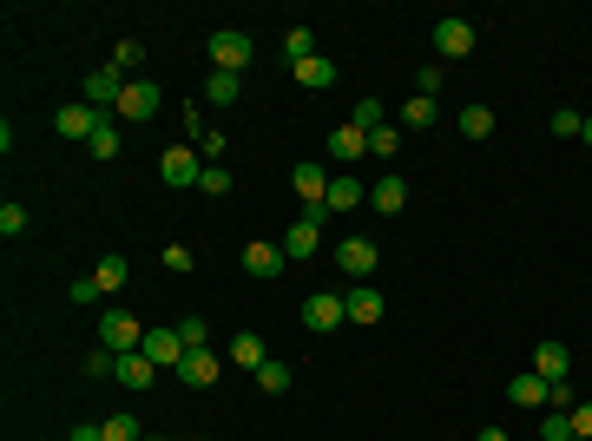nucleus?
<instances>
[{"mask_svg": "<svg viewBox=\"0 0 592 441\" xmlns=\"http://www.w3.org/2000/svg\"><path fill=\"white\" fill-rule=\"evenodd\" d=\"M323 224H329V205H303V218L283 231V257H290V264L316 257V244H323Z\"/></svg>", "mask_w": 592, "mask_h": 441, "instance_id": "1", "label": "nucleus"}, {"mask_svg": "<svg viewBox=\"0 0 592 441\" xmlns=\"http://www.w3.org/2000/svg\"><path fill=\"white\" fill-rule=\"evenodd\" d=\"M99 349H112V356H132V349H145V323H139L132 310L99 316Z\"/></svg>", "mask_w": 592, "mask_h": 441, "instance_id": "2", "label": "nucleus"}, {"mask_svg": "<svg viewBox=\"0 0 592 441\" xmlns=\"http://www.w3.org/2000/svg\"><path fill=\"white\" fill-rule=\"evenodd\" d=\"M250 60H257V40H250V33H237V27L211 33V66H218V73H244Z\"/></svg>", "mask_w": 592, "mask_h": 441, "instance_id": "3", "label": "nucleus"}, {"mask_svg": "<svg viewBox=\"0 0 592 441\" xmlns=\"http://www.w3.org/2000/svg\"><path fill=\"white\" fill-rule=\"evenodd\" d=\"M53 126H60V139H79V145H93L99 132L112 126V119H106L99 106H86V99H79V106H60V119H53Z\"/></svg>", "mask_w": 592, "mask_h": 441, "instance_id": "4", "label": "nucleus"}, {"mask_svg": "<svg viewBox=\"0 0 592 441\" xmlns=\"http://www.w3.org/2000/svg\"><path fill=\"white\" fill-rule=\"evenodd\" d=\"M533 376L540 382H566L573 376V349L553 343V336H540V343H533Z\"/></svg>", "mask_w": 592, "mask_h": 441, "instance_id": "5", "label": "nucleus"}, {"mask_svg": "<svg viewBox=\"0 0 592 441\" xmlns=\"http://www.w3.org/2000/svg\"><path fill=\"white\" fill-rule=\"evenodd\" d=\"M125 86H132V79L119 73V66H99V73H86V106H99V112H119V99H125Z\"/></svg>", "mask_w": 592, "mask_h": 441, "instance_id": "6", "label": "nucleus"}, {"mask_svg": "<svg viewBox=\"0 0 592 441\" xmlns=\"http://www.w3.org/2000/svg\"><path fill=\"white\" fill-rule=\"evenodd\" d=\"M158 172H165V185H172V191H185V185H198V178H204V158L191 152V145H172V152L158 158Z\"/></svg>", "mask_w": 592, "mask_h": 441, "instance_id": "7", "label": "nucleus"}, {"mask_svg": "<svg viewBox=\"0 0 592 441\" xmlns=\"http://www.w3.org/2000/svg\"><path fill=\"white\" fill-rule=\"evenodd\" d=\"M375 264H382V257H375V244L369 237H343V244H336V270H343V277H375Z\"/></svg>", "mask_w": 592, "mask_h": 441, "instance_id": "8", "label": "nucleus"}, {"mask_svg": "<svg viewBox=\"0 0 592 441\" xmlns=\"http://www.w3.org/2000/svg\"><path fill=\"white\" fill-rule=\"evenodd\" d=\"M435 53L441 60H468L474 53V20H435Z\"/></svg>", "mask_w": 592, "mask_h": 441, "instance_id": "9", "label": "nucleus"}, {"mask_svg": "<svg viewBox=\"0 0 592 441\" xmlns=\"http://www.w3.org/2000/svg\"><path fill=\"white\" fill-rule=\"evenodd\" d=\"M145 356H152L158 369H172V376H178V363H185L191 349H185V336H178V330H145Z\"/></svg>", "mask_w": 592, "mask_h": 441, "instance_id": "10", "label": "nucleus"}, {"mask_svg": "<svg viewBox=\"0 0 592 441\" xmlns=\"http://www.w3.org/2000/svg\"><path fill=\"white\" fill-rule=\"evenodd\" d=\"M303 323H310L316 336H329V330H343V323H349V310H343V297H329V290H323V297L303 303Z\"/></svg>", "mask_w": 592, "mask_h": 441, "instance_id": "11", "label": "nucleus"}, {"mask_svg": "<svg viewBox=\"0 0 592 441\" xmlns=\"http://www.w3.org/2000/svg\"><path fill=\"white\" fill-rule=\"evenodd\" d=\"M158 112V86L152 79H132V86H125V99H119V119H132V126H139V119H152Z\"/></svg>", "mask_w": 592, "mask_h": 441, "instance_id": "12", "label": "nucleus"}, {"mask_svg": "<svg viewBox=\"0 0 592 441\" xmlns=\"http://www.w3.org/2000/svg\"><path fill=\"white\" fill-rule=\"evenodd\" d=\"M290 185H296V198H303V205H323V198H329V172L316 165V158H303V165H296Z\"/></svg>", "mask_w": 592, "mask_h": 441, "instance_id": "13", "label": "nucleus"}, {"mask_svg": "<svg viewBox=\"0 0 592 441\" xmlns=\"http://www.w3.org/2000/svg\"><path fill=\"white\" fill-rule=\"evenodd\" d=\"M507 402H514V409H546V402H553V382H540V376L527 369V376L507 382Z\"/></svg>", "mask_w": 592, "mask_h": 441, "instance_id": "14", "label": "nucleus"}, {"mask_svg": "<svg viewBox=\"0 0 592 441\" xmlns=\"http://www.w3.org/2000/svg\"><path fill=\"white\" fill-rule=\"evenodd\" d=\"M329 158H336V165L369 158V132H362V126H336V132H329Z\"/></svg>", "mask_w": 592, "mask_h": 441, "instance_id": "15", "label": "nucleus"}, {"mask_svg": "<svg viewBox=\"0 0 592 441\" xmlns=\"http://www.w3.org/2000/svg\"><path fill=\"white\" fill-rule=\"evenodd\" d=\"M290 264V257H283V244H244V277H277V270Z\"/></svg>", "mask_w": 592, "mask_h": 441, "instance_id": "16", "label": "nucleus"}, {"mask_svg": "<svg viewBox=\"0 0 592 441\" xmlns=\"http://www.w3.org/2000/svg\"><path fill=\"white\" fill-rule=\"evenodd\" d=\"M343 310H349V323H382V290L375 284H349Z\"/></svg>", "mask_w": 592, "mask_h": 441, "instance_id": "17", "label": "nucleus"}, {"mask_svg": "<svg viewBox=\"0 0 592 441\" xmlns=\"http://www.w3.org/2000/svg\"><path fill=\"white\" fill-rule=\"evenodd\" d=\"M178 382H185V389H211V382H218V356H211V349H191L185 363H178Z\"/></svg>", "mask_w": 592, "mask_h": 441, "instance_id": "18", "label": "nucleus"}, {"mask_svg": "<svg viewBox=\"0 0 592 441\" xmlns=\"http://www.w3.org/2000/svg\"><path fill=\"white\" fill-rule=\"evenodd\" d=\"M119 382H125V389H152V382H158V363L145 356V349H132V356H119Z\"/></svg>", "mask_w": 592, "mask_h": 441, "instance_id": "19", "label": "nucleus"}, {"mask_svg": "<svg viewBox=\"0 0 592 441\" xmlns=\"http://www.w3.org/2000/svg\"><path fill=\"white\" fill-rule=\"evenodd\" d=\"M369 205L382 211V218H395V211L408 205V185H402V178H375V185H369Z\"/></svg>", "mask_w": 592, "mask_h": 441, "instance_id": "20", "label": "nucleus"}, {"mask_svg": "<svg viewBox=\"0 0 592 441\" xmlns=\"http://www.w3.org/2000/svg\"><path fill=\"white\" fill-rule=\"evenodd\" d=\"M231 363H237V369H250V376H257V369L270 363V349H264V336H231Z\"/></svg>", "mask_w": 592, "mask_h": 441, "instance_id": "21", "label": "nucleus"}, {"mask_svg": "<svg viewBox=\"0 0 592 441\" xmlns=\"http://www.w3.org/2000/svg\"><path fill=\"white\" fill-rule=\"evenodd\" d=\"M362 198H369V191H362V178H329V198H323V205H329V211H356Z\"/></svg>", "mask_w": 592, "mask_h": 441, "instance_id": "22", "label": "nucleus"}, {"mask_svg": "<svg viewBox=\"0 0 592 441\" xmlns=\"http://www.w3.org/2000/svg\"><path fill=\"white\" fill-rule=\"evenodd\" d=\"M336 79H343V73H336V66L323 60V53H316V60H303V66H296V86H310V93H323V86H336Z\"/></svg>", "mask_w": 592, "mask_h": 441, "instance_id": "23", "label": "nucleus"}, {"mask_svg": "<svg viewBox=\"0 0 592 441\" xmlns=\"http://www.w3.org/2000/svg\"><path fill=\"white\" fill-rule=\"evenodd\" d=\"M191 152H198L204 165H224V132L218 126H191Z\"/></svg>", "mask_w": 592, "mask_h": 441, "instance_id": "24", "label": "nucleus"}, {"mask_svg": "<svg viewBox=\"0 0 592 441\" xmlns=\"http://www.w3.org/2000/svg\"><path fill=\"white\" fill-rule=\"evenodd\" d=\"M283 60H290V66L316 60V33L310 27H290V33H283Z\"/></svg>", "mask_w": 592, "mask_h": 441, "instance_id": "25", "label": "nucleus"}, {"mask_svg": "<svg viewBox=\"0 0 592 441\" xmlns=\"http://www.w3.org/2000/svg\"><path fill=\"white\" fill-rule=\"evenodd\" d=\"M237 93H244V79H237V73H211V79H204V99H211V106H231Z\"/></svg>", "mask_w": 592, "mask_h": 441, "instance_id": "26", "label": "nucleus"}, {"mask_svg": "<svg viewBox=\"0 0 592 441\" xmlns=\"http://www.w3.org/2000/svg\"><path fill=\"white\" fill-rule=\"evenodd\" d=\"M454 126H461V139H494V112H487V106H468Z\"/></svg>", "mask_w": 592, "mask_h": 441, "instance_id": "27", "label": "nucleus"}, {"mask_svg": "<svg viewBox=\"0 0 592 441\" xmlns=\"http://www.w3.org/2000/svg\"><path fill=\"white\" fill-rule=\"evenodd\" d=\"M93 277H99V290H125V284H132L125 257H99V264H93Z\"/></svg>", "mask_w": 592, "mask_h": 441, "instance_id": "28", "label": "nucleus"}, {"mask_svg": "<svg viewBox=\"0 0 592 441\" xmlns=\"http://www.w3.org/2000/svg\"><path fill=\"white\" fill-rule=\"evenodd\" d=\"M540 441H579L573 435V415H566V409H546L540 415Z\"/></svg>", "mask_w": 592, "mask_h": 441, "instance_id": "29", "label": "nucleus"}, {"mask_svg": "<svg viewBox=\"0 0 592 441\" xmlns=\"http://www.w3.org/2000/svg\"><path fill=\"white\" fill-rule=\"evenodd\" d=\"M395 152H402V132H395V126H375V132H369V158H382V165H389Z\"/></svg>", "mask_w": 592, "mask_h": 441, "instance_id": "30", "label": "nucleus"}, {"mask_svg": "<svg viewBox=\"0 0 592 441\" xmlns=\"http://www.w3.org/2000/svg\"><path fill=\"white\" fill-rule=\"evenodd\" d=\"M106 441H145V428H139V415H106Z\"/></svg>", "mask_w": 592, "mask_h": 441, "instance_id": "31", "label": "nucleus"}, {"mask_svg": "<svg viewBox=\"0 0 592 441\" xmlns=\"http://www.w3.org/2000/svg\"><path fill=\"white\" fill-rule=\"evenodd\" d=\"M546 126H553V139H579V132H586V112L560 106V112H553V119H546Z\"/></svg>", "mask_w": 592, "mask_h": 441, "instance_id": "32", "label": "nucleus"}, {"mask_svg": "<svg viewBox=\"0 0 592 441\" xmlns=\"http://www.w3.org/2000/svg\"><path fill=\"white\" fill-rule=\"evenodd\" d=\"M257 389H264V395H283V389H290V363H264V369H257Z\"/></svg>", "mask_w": 592, "mask_h": 441, "instance_id": "33", "label": "nucleus"}, {"mask_svg": "<svg viewBox=\"0 0 592 441\" xmlns=\"http://www.w3.org/2000/svg\"><path fill=\"white\" fill-rule=\"evenodd\" d=\"M402 126H415V132H421V126H435V99H421V93H415V99L402 106Z\"/></svg>", "mask_w": 592, "mask_h": 441, "instance_id": "34", "label": "nucleus"}, {"mask_svg": "<svg viewBox=\"0 0 592 441\" xmlns=\"http://www.w3.org/2000/svg\"><path fill=\"white\" fill-rule=\"evenodd\" d=\"M178 336H185V349H211V323H204V316H185Z\"/></svg>", "mask_w": 592, "mask_h": 441, "instance_id": "35", "label": "nucleus"}, {"mask_svg": "<svg viewBox=\"0 0 592 441\" xmlns=\"http://www.w3.org/2000/svg\"><path fill=\"white\" fill-rule=\"evenodd\" d=\"M349 126H362V132L389 126V119H382V99H356V119H349Z\"/></svg>", "mask_w": 592, "mask_h": 441, "instance_id": "36", "label": "nucleus"}, {"mask_svg": "<svg viewBox=\"0 0 592 441\" xmlns=\"http://www.w3.org/2000/svg\"><path fill=\"white\" fill-rule=\"evenodd\" d=\"M198 191H204V198H224V191H231V172H224V165H204Z\"/></svg>", "mask_w": 592, "mask_h": 441, "instance_id": "37", "label": "nucleus"}, {"mask_svg": "<svg viewBox=\"0 0 592 441\" xmlns=\"http://www.w3.org/2000/svg\"><path fill=\"white\" fill-rule=\"evenodd\" d=\"M86 376H93V382L119 376V356H112V349H93V356H86Z\"/></svg>", "mask_w": 592, "mask_h": 441, "instance_id": "38", "label": "nucleus"}, {"mask_svg": "<svg viewBox=\"0 0 592 441\" xmlns=\"http://www.w3.org/2000/svg\"><path fill=\"white\" fill-rule=\"evenodd\" d=\"M165 270H172V277H191V270H198V257H191L185 244H165Z\"/></svg>", "mask_w": 592, "mask_h": 441, "instance_id": "39", "label": "nucleus"}, {"mask_svg": "<svg viewBox=\"0 0 592 441\" xmlns=\"http://www.w3.org/2000/svg\"><path fill=\"white\" fill-rule=\"evenodd\" d=\"M20 231H27V211L7 198V205H0V237H20Z\"/></svg>", "mask_w": 592, "mask_h": 441, "instance_id": "40", "label": "nucleus"}, {"mask_svg": "<svg viewBox=\"0 0 592 441\" xmlns=\"http://www.w3.org/2000/svg\"><path fill=\"white\" fill-rule=\"evenodd\" d=\"M112 66H119V73H132V66H145V47H139V40H119V53H112Z\"/></svg>", "mask_w": 592, "mask_h": 441, "instance_id": "41", "label": "nucleus"}, {"mask_svg": "<svg viewBox=\"0 0 592 441\" xmlns=\"http://www.w3.org/2000/svg\"><path fill=\"white\" fill-rule=\"evenodd\" d=\"M86 152H93V158H119V119H112V126H106V132H99V139H93V145H86Z\"/></svg>", "mask_w": 592, "mask_h": 441, "instance_id": "42", "label": "nucleus"}, {"mask_svg": "<svg viewBox=\"0 0 592 441\" xmlns=\"http://www.w3.org/2000/svg\"><path fill=\"white\" fill-rule=\"evenodd\" d=\"M99 297V277H73V284H66V303H93Z\"/></svg>", "mask_w": 592, "mask_h": 441, "instance_id": "43", "label": "nucleus"}, {"mask_svg": "<svg viewBox=\"0 0 592 441\" xmlns=\"http://www.w3.org/2000/svg\"><path fill=\"white\" fill-rule=\"evenodd\" d=\"M566 415H573V435H579V441H592V402H573Z\"/></svg>", "mask_w": 592, "mask_h": 441, "instance_id": "44", "label": "nucleus"}, {"mask_svg": "<svg viewBox=\"0 0 592 441\" xmlns=\"http://www.w3.org/2000/svg\"><path fill=\"white\" fill-rule=\"evenodd\" d=\"M415 93L421 99H441V73H435V66H421V73H415Z\"/></svg>", "mask_w": 592, "mask_h": 441, "instance_id": "45", "label": "nucleus"}, {"mask_svg": "<svg viewBox=\"0 0 592 441\" xmlns=\"http://www.w3.org/2000/svg\"><path fill=\"white\" fill-rule=\"evenodd\" d=\"M66 441H106V428H99V422H79V428H73Z\"/></svg>", "mask_w": 592, "mask_h": 441, "instance_id": "46", "label": "nucleus"}, {"mask_svg": "<svg viewBox=\"0 0 592 441\" xmlns=\"http://www.w3.org/2000/svg\"><path fill=\"white\" fill-rule=\"evenodd\" d=\"M474 441H514V435H500V428H481V435H474Z\"/></svg>", "mask_w": 592, "mask_h": 441, "instance_id": "47", "label": "nucleus"}, {"mask_svg": "<svg viewBox=\"0 0 592 441\" xmlns=\"http://www.w3.org/2000/svg\"><path fill=\"white\" fill-rule=\"evenodd\" d=\"M579 139H586V145H592V119H586V132H579Z\"/></svg>", "mask_w": 592, "mask_h": 441, "instance_id": "48", "label": "nucleus"}]
</instances>
